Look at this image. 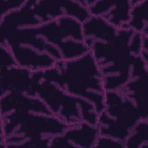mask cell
Listing matches in <instances>:
<instances>
[{
  "label": "cell",
  "mask_w": 148,
  "mask_h": 148,
  "mask_svg": "<svg viewBox=\"0 0 148 148\" xmlns=\"http://www.w3.org/2000/svg\"><path fill=\"white\" fill-rule=\"evenodd\" d=\"M142 120H148L147 108L118 91H109L106 93L105 108L98 114L97 127L99 135L110 136L124 143Z\"/></svg>",
  "instance_id": "obj_7"
},
{
  "label": "cell",
  "mask_w": 148,
  "mask_h": 148,
  "mask_svg": "<svg viewBox=\"0 0 148 148\" xmlns=\"http://www.w3.org/2000/svg\"><path fill=\"white\" fill-rule=\"evenodd\" d=\"M140 57L143 60L148 64V36L142 35Z\"/></svg>",
  "instance_id": "obj_18"
},
{
  "label": "cell",
  "mask_w": 148,
  "mask_h": 148,
  "mask_svg": "<svg viewBox=\"0 0 148 148\" xmlns=\"http://www.w3.org/2000/svg\"><path fill=\"white\" fill-rule=\"evenodd\" d=\"M125 148H146L148 146V120L139 121L124 142Z\"/></svg>",
  "instance_id": "obj_14"
},
{
  "label": "cell",
  "mask_w": 148,
  "mask_h": 148,
  "mask_svg": "<svg viewBox=\"0 0 148 148\" xmlns=\"http://www.w3.org/2000/svg\"><path fill=\"white\" fill-rule=\"evenodd\" d=\"M0 43L6 44L17 65L35 72L51 68L56 61L36 43L27 28L0 33Z\"/></svg>",
  "instance_id": "obj_8"
},
{
  "label": "cell",
  "mask_w": 148,
  "mask_h": 148,
  "mask_svg": "<svg viewBox=\"0 0 148 148\" xmlns=\"http://www.w3.org/2000/svg\"><path fill=\"white\" fill-rule=\"evenodd\" d=\"M33 84V72L15 65L0 68V92L13 90L29 95Z\"/></svg>",
  "instance_id": "obj_12"
},
{
  "label": "cell",
  "mask_w": 148,
  "mask_h": 148,
  "mask_svg": "<svg viewBox=\"0 0 148 148\" xmlns=\"http://www.w3.org/2000/svg\"><path fill=\"white\" fill-rule=\"evenodd\" d=\"M99 147H106L110 148H125L123 142L112 137L103 135H99L96 142L95 148Z\"/></svg>",
  "instance_id": "obj_17"
},
{
  "label": "cell",
  "mask_w": 148,
  "mask_h": 148,
  "mask_svg": "<svg viewBox=\"0 0 148 148\" xmlns=\"http://www.w3.org/2000/svg\"><path fill=\"white\" fill-rule=\"evenodd\" d=\"M40 72L46 80L64 91L92 103L98 114L104 109L106 90L90 51L75 59L56 62L51 68Z\"/></svg>",
  "instance_id": "obj_2"
},
{
  "label": "cell",
  "mask_w": 148,
  "mask_h": 148,
  "mask_svg": "<svg viewBox=\"0 0 148 148\" xmlns=\"http://www.w3.org/2000/svg\"><path fill=\"white\" fill-rule=\"evenodd\" d=\"M68 127L53 115L16 112L1 118L0 147L49 148L51 140Z\"/></svg>",
  "instance_id": "obj_3"
},
{
  "label": "cell",
  "mask_w": 148,
  "mask_h": 148,
  "mask_svg": "<svg viewBox=\"0 0 148 148\" xmlns=\"http://www.w3.org/2000/svg\"><path fill=\"white\" fill-rule=\"evenodd\" d=\"M29 95L39 98L53 116L69 126L81 122L97 126L98 113L92 103L64 91L46 80L40 71L33 72Z\"/></svg>",
  "instance_id": "obj_6"
},
{
  "label": "cell",
  "mask_w": 148,
  "mask_h": 148,
  "mask_svg": "<svg viewBox=\"0 0 148 148\" xmlns=\"http://www.w3.org/2000/svg\"><path fill=\"white\" fill-rule=\"evenodd\" d=\"M25 0H0V19L6 14L19 9Z\"/></svg>",
  "instance_id": "obj_15"
},
{
  "label": "cell",
  "mask_w": 148,
  "mask_h": 148,
  "mask_svg": "<svg viewBox=\"0 0 148 148\" xmlns=\"http://www.w3.org/2000/svg\"><path fill=\"white\" fill-rule=\"evenodd\" d=\"M28 29L40 49L56 62L75 59L89 51L83 24L75 18L63 17Z\"/></svg>",
  "instance_id": "obj_5"
},
{
  "label": "cell",
  "mask_w": 148,
  "mask_h": 148,
  "mask_svg": "<svg viewBox=\"0 0 148 148\" xmlns=\"http://www.w3.org/2000/svg\"><path fill=\"white\" fill-rule=\"evenodd\" d=\"M134 6L130 12V19L123 28L131 29L143 36H148V0H132Z\"/></svg>",
  "instance_id": "obj_13"
},
{
  "label": "cell",
  "mask_w": 148,
  "mask_h": 148,
  "mask_svg": "<svg viewBox=\"0 0 148 148\" xmlns=\"http://www.w3.org/2000/svg\"><path fill=\"white\" fill-rule=\"evenodd\" d=\"M83 29L106 91H117L132 80L148 75V64L140 57L142 35L93 16L83 23Z\"/></svg>",
  "instance_id": "obj_1"
},
{
  "label": "cell",
  "mask_w": 148,
  "mask_h": 148,
  "mask_svg": "<svg viewBox=\"0 0 148 148\" xmlns=\"http://www.w3.org/2000/svg\"><path fill=\"white\" fill-rule=\"evenodd\" d=\"M99 136L97 126L87 122L70 125L51 141L49 148H95Z\"/></svg>",
  "instance_id": "obj_10"
},
{
  "label": "cell",
  "mask_w": 148,
  "mask_h": 148,
  "mask_svg": "<svg viewBox=\"0 0 148 148\" xmlns=\"http://www.w3.org/2000/svg\"><path fill=\"white\" fill-rule=\"evenodd\" d=\"M0 107L1 118L23 111L53 115L39 98L13 90L1 92Z\"/></svg>",
  "instance_id": "obj_11"
},
{
  "label": "cell",
  "mask_w": 148,
  "mask_h": 148,
  "mask_svg": "<svg viewBox=\"0 0 148 148\" xmlns=\"http://www.w3.org/2000/svg\"><path fill=\"white\" fill-rule=\"evenodd\" d=\"M0 68H9L10 66L17 65L11 51L6 45V44L0 43Z\"/></svg>",
  "instance_id": "obj_16"
},
{
  "label": "cell",
  "mask_w": 148,
  "mask_h": 148,
  "mask_svg": "<svg viewBox=\"0 0 148 148\" xmlns=\"http://www.w3.org/2000/svg\"><path fill=\"white\" fill-rule=\"evenodd\" d=\"M91 16L98 17L119 28H123L130 19L132 0H86Z\"/></svg>",
  "instance_id": "obj_9"
},
{
  "label": "cell",
  "mask_w": 148,
  "mask_h": 148,
  "mask_svg": "<svg viewBox=\"0 0 148 148\" xmlns=\"http://www.w3.org/2000/svg\"><path fill=\"white\" fill-rule=\"evenodd\" d=\"M63 17L75 18L83 24L91 17L86 0H25L19 9L0 19V33L40 26Z\"/></svg>",
  "instance_id": "obj_4"
}]
</instances>
